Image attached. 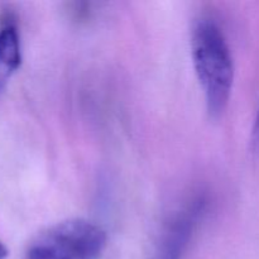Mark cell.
<instances>
[{"instance_id":"6da1fadb","label":"cell","mask_w":259,"mask_h":259,"mask_svg":"<svg viewBox=\"0 0 259 259\" xmlns=\"http://www.w3.org/2000/svg\"><path fill=\"white\" fill-rule=\"evenodd\" d=\"M192 60L204 89L207 110L218 118L227 109L234 80L232 53L220 28L210 19L195 25L191 39Z\"/></svg>"},{"instance_id":"7a4b0ae2","label":"cell","mask_w":259,"mask_h":259,"mask_svg":"<svg viewBox=\"0 0 259 259\" xmlns=\"http://www.w3.org/2000/svg\"><path fill=\"white\" fill-rule=\"evenodd\" d=\"M58 259H99L105 250L106 234L83 219L58 223L34 240Z\"/></svg>"},{"instance_id":"3957f363","label":"cell","mask_w":259,"mask_h":259,"mask_svg":"<svg viewBox=\"0 0 259 259\" xmlns=\"http://www.w3.org/2000/svg\"><path fill=\"white\" fill-rule=\"evenodd\" d=\"M206 202L202 197L192 200L185 209L176 211L161 230L153 259H182Z\"/></svg>"},{"instance_id":"277c9868","label":"cell","mask_w":259,"mask_h":259,"mask_svg":"<svg viewBox=\"0 0 259 259\" xmlns=\"http://www.w3.org/2000/svg\"><path fill=\"white\" fill-rule=\"evenodd\" d=\"M22 63L20 40L17 28L5 24L0 28V88L5 86L7 78L19 68Z\"/></svg>"},{"instance_id":"5b68a950","label":"cell","mask_w":259,"mask_h":259,"mask_svg":"<svg viewBox=\"0 0 259 259\" xmlns=\"http://www.w3.org/2000/svg\"><path fill=\"white\" fill-rule=\"evenodd\" d=\"M8 254H9V252H8L7 247H5L4 243L0 240V259H7Z\"/></svg>"},{"instance_id":"8992f818","label":"cell","mask_w":259,"mask_h":259,"mask_svg":"<svg viewBox=\"0 0 259 259\" xmlns=\"http://www.w3.org/2000/svg\"><path fill=\"white\" fill-rule=\"evenodd\" d=\"M255 137H257V141L259 143V113H258V118H257V124H255Z\"/></svg>"}]
</instances>
